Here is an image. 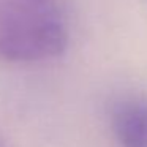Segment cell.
<instances>
[{
	"mask_svg": "<svg viewBox=\"0 0 147 147\" xmlns=\"http://www.w3.org/2000/svg\"><path fill=\"white\" fill-rule=\"evenodd\" d=\"M68 32L48 2L10 0L0 5V59L30 63L63 54Z\"/></svg>",
	"mask_w": 147,
	"mask_h": 147,
	"instance_id": "cell-1",
	"label": "cell"
},
{
	"mask_svg": "<svg viewBox=\"0 0 147 147\" xmlns=\"http://www.w3.org/2000/svg\"><path fill=\"white\" fill-rule=\"evenodd\" d=\"M0 147H5V146H3V144H2V142H0Z\"/></svg>",
	"mask_w": 147,
	"mask_h": 147,
	"instance_id": "cell-4",
	"label": "cell"
},
{
	"mask_svg": "<svg viewBox=\"0 0 147 147\" xmlns=\"http://www.w3.org/2000/svg\"><path fill=\"white\" fill-rule=\"evenodd\" d=\"M30 2H49V0H30Z\"/></svg>",
	"mask_w": 147,
	"mask_h": 147,
	"instance_id": "cell-3",
	"label": "cell"
},
{
	"mask_svg": "<svg viewBox=\"0 0 147 147\" xmlns=\"http://www.w3.org/2000/svg\"><path fill=\"white\" fill-rule=\"evenodd\" d=\"M111 127L123 147H147V98L119 101L111 112Z\"/></svg>",
	"mask_w": 147,
	"mask_h": 147,
	"instance_id": "cell-2",
	"label": "cell"
}]
</instances>
